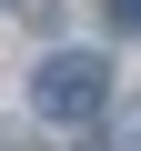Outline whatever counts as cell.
<instances>
[{"instance_id": "1", "label": "cell", "mask_w": 141, "mask_h": 151, "mask_svg": "<svg viewBox=\"0 0 141 151\" xmlns=\"http://www.w3.org/2000/svg\"><path fill=\"white\" fill-rule=\"evenodd\" d=\"M30 101H40L50 121H101V101H111V60H101V50H50V60L30 70Z\"/></svg>"}, {"instance_id": "2", "label": "cell", "mask_w": 141, "mask_h": 151, "mask_svg": "<svg viewBox=\"0 0 141 151\" xmlns=\"http://www.w3.org/2000/svg\"><path fill=\"white\" fill-rule=\"evenodd\" d=\"M111 20H131V30H141V0H111Z\"/></svg>"}]
</instances>
